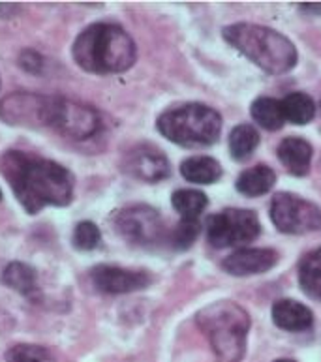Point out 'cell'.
I'll return each instance as SVG.
<instances>
[{
	"instance_id": "obj_4",
	"label": "cell",
	"mask_w": 321,
	"mask_h": 362,
	"mask_svg": "<svg viewBox=\"0 0 321 362\" xmlns=\"http://www.w3.org/2000/svg\"><path fill=\"white\" fill-rule=\"evenodd\" d=\"M197 325L211 341L222 362H239L245 355L250 315L237 303L220 300L205 306L197 314Z\"/></svg>"
},
{
	"instance_id": "obj_11",
	"label": "cell",
	"mask_w": 321,
	"mask_h": 362,
	"mask_svg": "<svg viewBox=\"0 0 321 362\" xmlns=\"http://www.w3.org/2000/svg\"><path fill=\"white\" fill-rule=\"evenodd\" d=\"M122 168L134 179L143 182H158L171 173L168 158L162 151L151 145H139L124 156Z\"/></svg>"
},
{
	"instance_id": "obj_18",
	"label": "cell",
	"mask_w": 321,
	"mask_h": 362,
	"mask_svg": "<svg viewBox=\"0 0 321 362\" xmlns=\"http://www.w3.org/2000/svg\"><path fill=\"white\" fill-rule=\"evenodd\" d=\"M280 103H282L284 119L289 120L291 124H308L316 115V103L305 92H291Z\"/></svg>"
},
{
	"instance_id": "obj_24",
	"label": "cell",
	"mask_w": 321,
	"mask_h": 362,
	"mask_svg": "<svg viewBox=\"0 0 321 362\" xmlns=\"http://www.w3.org/2000/svg\"><path fill=\"white\" fill-rule=\"evenodd\" d=\"M6 362H54V358L45 347L19 344L6 351Z\"/></svg>"
},
{
	"instance_id": "obj_6",
	"label": "cell",
	"mask_w": 321,
	"mask_h": 362,
	"mask_svg": "<svg viewBox=\"0 0 321 362\" xmlns=\"http://www.w3.org/2000/svg\"><path fill=\"white\" fill-rule=\"evenodd\" d=\"M45 126H51L70 139H88L102 126L96 109L85 103L71 102L66 98H47V117Z\"/></svg>"
},
{
	"instance_id": "obj_17",
	"label": "cell",
	"mask_w": 321,
	"mask_h": 362,
	"mask_svg": "<svg viewBox=\"0 0 321 362\" xmlns=\"http://www.w3.org/2000/svg\"><path fill=\"white\" fill-rule=\"evenodd\" d=\"M180 173L188 182L213 184L222 177V168L211 156H192L182 162Z\"/></svg>"
},
{
	"instance_id": "obj_20",
	"label": "cell",
	"mask_w": 321,
	"mask_h": 362,
	"mask_svg": "<svg viewBox=\"0 0 321 362\" xmlns=\"http://www.w3.org/2000/svg\"><path fill=\"white\" fill-rule=\"evenodd\" d=\"M299 284L308 297L321 300V248L314 250L300 261Z\"/></svg>"
},
{
	"instance_id": "obj_23",
	"label": "cell",
	"mask_w": 321,
	"mask_h": 362,
	"mask_svg": "<svg viewBox=\"0 0 321 362\" xmlns=\"http://www.w3.org/2000/svg\"><path fill=\"white\" fill-rule=\"evenodd\" d=\"M2 281L10 289H16L21 295H28L36 287V271H34L33 267L21 263V261H13V263H10L4 269Z\"/></svg>"
},
{
	"instance_id": "obj_26",
	"label": "cell",
	"mask_w": 321,
	"mask_h": 362,
	"mask_svg": "<svg viewBox=\"0 0 321 362\" xmlns=\"http://www.w3.org/2000/svg\"><path fill=\"white\" fill-rule=\"evenodd\" d=\"M199 235V222L197 220H180L179 226L175 227L173 233H171V243H173L175 248L185 250L190 248L194 240Z\"/></svg>"
},
{
	"instance_id": "obj_12",
	"label": "cell",
	"mask_w": 321,
	"mask_h": 362,
	"mask_svg": "<svg viewBox=\"0 0 321 362\" xmlns=\"http://www.w3.org/2000/svg\"><path fill=\"white\" fill-rule=\"evenodd\" d=\"M94 287L107 295H122V293H132L145 289L151 284V276L147 272L128 271L120 267L100 265L91 272Z\"/></svg>"
},
{
	"instance_id": "obj_21",
	"label": "cell",
	"mask_w": 321,
	"mask_h": 362,
	"mask_svg": "<svg viewBox=\"0 0 321 362\" xmlns=\"http://www.w3.org/2000/svg\"><path fill=\"white\" fill-rule=\"evenodd\" d=\"M257 145H259V134L254 126L239 124L229 134V151H231V156L239 162L250 158Z\"/></svg>"
},
{
	"instance_id": "obj_19",
	"label": "cell",
	"mask_w": 321,
	"mask_h": 362,
	"mask_svg": "<svg viewBox=\"0 0 321 362\" xmlns=\"http://www.w3.org/2000/svg\"><path fill=\"white\" fill-rule=\"evenodd\" d=\"M252 119L256 120L257 124L265 128L269 132L280 130L284 126V111H282V103L274 100V98L262 96L254 100L250 107Z\"/></svg>"
},
{
	"instance_id": "obj_2",
	"label": "cell",
	"mask_w": 321,
	"mask_h": 362,
	"mask_svg": "<svg viewBox=\"0 0 321 362\" xmlns=\"http://www.w3.org/2000/svg\"><path fill=\"white\" fill-rule=\"evenodd\" d=\"M71 54L85 71L120 74L134 66L137 49L124 28L109 23H96L77 36Z\"/></svg>"
},
{
	"instance_id": "obj_5",
	"label": "cell",
	"mask_w": 321,
	"mask_h": 362,
	"mask_svg": "<svg viewBox=\"0 0 321 362\" xmlns=\"http://www.w3.org/2000/svg\"><path fill=\"white\" fill-rule=\"evenodd\" d=\"M158 132L180 146H209L222 132V117L203 103H186L160 115Z\"/></svg>"
},
{
	"instance_id": "obj_1",
	"label": "cell",
	"mask_w": 321,
	"mask_h": 362,
	"mask_svg": "<svg viewBox=\"0 0 321 362\" xmlns=\"http://www.w3.org/2000/svg\"><path fill=\"white\" fill-rule=\"evenodd\" d=\"M0 169L28 214L45 206H66L74 197V177L57 162L11 151L2 156Z\"/></svg>"
},
{
	"instance_id": "obj_25",
	"label": "cell",
	"mask_w": 321,
	"mask_h": 362,
	"mask_svg": "<svg viewBox=\"0 0 321 362\" xmlns=\"http://www.w3.org/2000/svg\"><path fill=\"white\" fill-rule=\"evenodd\" d=\"M100 238L102 235H100L98 226L93 222L77 223L76 231H74V244L77 250H83V252L96 248L100 244Z\"/></svg>"
},
{
	"instance_id": "obj_3",
	"label": "cell",
	"mask_w": 321,
	"mask_h": 362,
	"mask_svg": "<svg viewBox=\"0 0 321 362\" xmlns=\"http://www.w3.org/2000/svg\"><path fill=\"white\" fill-rule=\"evenodd\" d=\"M223 38L246 59L269 74H286L297 64V49L282 33L274 28L237 23L223 28Z\"/></svg>"
},
{
	"instance_id": "obj_27",
	"label": "cell",
	"mask_w": 321,
	"mask_h": 362,
	"mask_svg": "<svg viewBox=\"0 0 321 362\" xmlns=\"http://www.w3.org/2000/svg\"><path fill=\"white\" fill-rule=\"evenodd\" d=\"M21 66L25 68L27 71H38L40 66H42V59H40L38 53H34V51H25V53L21 54Z\"/></svg>"
},
{
	"instance_id": "obj_28",
	"label": "cell",
	"mask_w": 321,
	"mask_h": 362,
	"mask_svg": "<svg viewBox=\"0 0 321 362\" xmlns=\"http://www.w3.org/2000/svg\"><path fill=\"white\" fill-rule=\"evenodd\" d=\"M274 362H295V361H291V358H278V361Z\"/></svg>"
},
{
	"instance_id": "obj_13",
	"label": "cell",
	"mask_w": 321,
	"mask_h": 362,
	"mask_svg": "<svg viewBox=\"0 0 321 362\" xmlns=\"http://www.w3.org/2000/svg\"><path fill=\"white\" fill-rule=\"evenodd\" d=\"M278 263V254L269 248H243L226 257L222 269L233 276H252L271 271Z\"/></svg>"
},
{
	"instance_id": "obj_16",
	"label": "cell",
	"mask_w": 321,
	"mask_h": 362,
	"mask_svg": "<svg viewBox=\"0 0 321 362\" xmlns=\"http://www.w3.org/2000/svg\"><path fill=\"white\" fill-rule=\"evenodd\" d=\"M276 182V175L269 165H254V168L246 169L239 175L237 179V192L246 197H257V195L267 194L269 189Z\"/></svg>"
},
{
	"instance_id": "obj_22",
	"label": "cell",
	"mask_w": 321,
	"mask_h": 362,
	"mask_svg": "<svg viewBox=\"0 0 321 362\" xmlns=\"http://www.w3.org/2000/svg\"><path fill=\"white\" fill-rule=\"evenodd\" d=\"M171 203H173L175 211L185 220H197L199 214L205 211L209 201L207 195L199 189H177L171 195Z\"/></svg>"
},
{
	"instance_id": "obj_7",
	"label": "cell",
	"mask_w": 321,
	"mask_h": 362,
	"mask_svg": "<svg viewBox=\"0 0 321 362\" xmlns=\"http://www.w3.org/2000/svg\"><path fill=\"white\" fill-rule=\"evenodd\" d=\"M262 233V226L254 211L226 209L213 214L207 222V238L214 248H229L254 243Z\"/></svg>"
},
{
	"instance_id": "obj_8",
	"label": "cell",
	"mask_w": 321,
	"mask_h": 362,
	"mask_svg": "<svg viewBox=\"0 0 321 362\" xmlns=\"http://www.w3.org/2000/svg\"><path fill=\"white\" fill-rule=\"evenodd\" d=\"M271 220L278 231L303 235L321 229V209L299 195L280 192L271 201Z\"/></svg>"
},
{
	"instance_id": "obj_14",
	"label": "cell",
	"mask_w": 321,
	"mask_h": 362,
	"mask_svg": "<svg viewBox=\"0 0 321 362\" xmlns=\"http://www.w3.org/2000/svg\"><path fill=\"white\" fill-rule=\"evenodd\" d=\"M272 321L278 329L288 330V332H303L312 327L314 314L305 304L291 300V298H282L272 306Z\"/></svg>"
},
{
	"instance_id": "obj_9",
	"label": "cell",
	"mask_w": 321,
	"mask_h": 362,
	"mask_svg": "<svg viewBox=\"0 0 321 362\" xmlns=\"http://www.w3.org/2000/svg\"><path fill=\"white\" fill-rule=\"evenodd\" d=\"M115 227L120 237L132 244H153L163 231L158 212L147 205L126 206L115 216Z\"/></svg>"
},
{
	"instance_id": "obj_10",
	"label": "cell",
	"mask_w": 321,
	"mask_h": 362,
	"mask_svg": "<svg viewBox=\"0 0 321 362\" xmlns=\"http://www.w3.org/2000/svg\"><path fill=\"white\" fill-rule=\"evenodd\" d=\"M0 117L11 126H45L47 98L27 92L11 94L0 105Z\"/></svg>"
},
{
	"instance_id": "obj_15",
	"label": "cell",
	"mask_w": 321,
	"mask_h": 362,
	"mask_svg": "<svg viewBox=\"0 0 321 362\" xmlns=\"http://www.w3.org/2000/svg\"><path fill=\"white\" fill-rule=\"evenodd\" d=\"M312 152V145L303 137H286L278 146L280 162L295 177H305L310 171Z\"/></svg>"
},
{
	"instance_id": "obj_29",
	"label": "cell",
	"mask_w": 321,
	"mask_h": 362,
	"mask_svg": "<svg viewBox=\"0 0 321 362\" xmlns=\"http://www.w3.org/2000/svg\"><path fill=\"white\" fill-rule=\"evenodd\" d=\"M0 201H2V192H0Z\"/></svg>"
}]
</instances>
